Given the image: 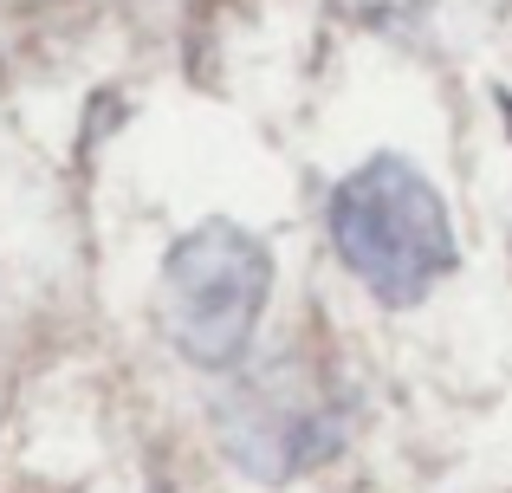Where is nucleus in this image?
<instances>
[{
	"instance_id": "obj_1",
	"label": "nucleus",
	"mask_w": 512,
	"mask_h": 493,
	"mask_svg": "<svg viewBox=\"0 0 512 493\" xmlns=\"http://www.w3.org/2000/svg\"><path fill=\"white\" fill-rule=\"evenodd\" d=\"M325 228L376 305H422L454 273V228L435 182L409 156H370L331 189Z\"/></svg>"
},
{
	"instance_id": "obj_2",
	"label": "nucleus",
	"mask_w": 512,
	"mask_h": 493,
	"mask_svg": "<svg viewBox=\"0 0 512 493\" xmlns=\"http://www.w3.org/2000/svg\"><path fill=\"white\" fill-rule=\"evenodd\" d=\"M273 299V253L240 221H201L169 247L156 279V325L188 364L234 370Z\"/></svg>"
},
{
	"instance_id": "obj_3",
	"label": "nucleus",
	"mask_w": 512,
	"mask_h": 493,
	"mask_svg": "<svg viewBox=\"0 0 512 493\" xmlns=\"http://www.w3.org/2000/svg\"><path fill=\"white\" fill-rule=\"evenodd\" d=\"M350 435V403L331 390L318 364L279 357V364L234 377L214 403V442L247 481H299L331 461Z\"/></svg>"
}]
</instances>
